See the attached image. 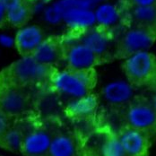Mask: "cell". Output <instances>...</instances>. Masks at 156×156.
I'll list each match as a JSON object with an SVG mask.
<instances>
[{"label": "cell", "instance_id": "6da1fadb", "mask_svg": "<svg viewBox=\"0 0 156 156\" xmlns=\"http://www.w3.org/2000/svg\"><path fill=\"white\" fill-rule=\"evenodd\" d=\"M58 68L39 62L32 56H24L8 66L0 77L31 90L49 89Z\"/></svg>", "mask_w": 156, "mask_h": 156}, {"label": "cell", "instance_id": "7a4b0ae2", "mask_svg": "<svg viewBox=\"0 0 156 156\" xmlns=\"http://www.w3.org/2000/svg\"><path fill=\"white\" fill-rule=\"evenodd\" d=\"M97 83L98 75L95 68L78 69L65 66L57 70L49 90L70 101L93 94Z\"/></svg>", "mask_w": 156, "mask_h": 156}, {"label": "cell", "instance_id": "3957f363", "mask_svg": "<svg viewBox=\"0 0 156 156\" xmlns=\"http://www.w3.org/2000/svg\"><path fill=\"white\" fill-rule=\"evenodd\" d=\"M126 81L135 88L150 91L156 89V56L143 51L124 59L121 65Z\"/></svg>", "mask_w": 156, "mask_h": 156}, {"label": "cell", "instance_id": "277c9868", "mask_svg": "<svg viewBox=\"0 0 156 156\" xmlns=\"http://www.w3.org/2000/svg\"><path fill=\"white\" fill-rule=\"evenodd\" d=\"M32 90L0 77V109L12 119L28 118L34 110Z\"/></svg>", "mask_w": 156, "mask_h": 156}, {"label": "cell", "instance_id": "5b68a950", "mask_svg": "<svg viewBox=\"0 0 156 156\" xmlns=\"http://www.w3.org/2000/svg\"><path fill=\"white\" fill-rule=\"evenodd\" d=\"M116 35L113 29L95 23L82 31H69L63 38L66 41H76L83 43L108 62H111L115 60Z\"/></svg>", "mask_w": 156, "mask_h": 156}, {"label": "cell", "instance_id": "8992f818", "mask_svg": "<svg viewBox=\"0 0 156 156\" xmlns=\"http://www.w3.org/2000/svg\"><path fill=\"white\" fill-rule=\"evenodd\" d=\"M122 112L123 124L140 130L153 138L156 136V111L144 94H135Z\"/></svg>", "mask_w": 156, "mask_h": 156}, {"label": "cell", "instance_id": "52a82bcc", "mask_svg": "<svg viewBox=\"0 0 156 156\" xmlns=\"http://www.w3.org/2000/svg\"><path fill=\"white\" fill-rule=\"evenodd\" d=\"M156 41V34L144 29L125 26L116 35L114 59L126 58L143 51H148Z\"/></svg>", "mask_w": 156, "mask_h": 156}, {"label": "cell", "instance_id": "ba28073f", "mask_svg": "<svg viewBox=\"0 0 156 156\" xmlns=\"http://www.w3.org/2000/svg\"><path fill=\"white\" fill-rule=\"evenodd\" d=\"M109 63L104 58L76 41L64 40V64L66 66L87 69Z\"/></svg>", "mask_w": 156, "mask_h": 156}, {"label": "cell", "instance_id": "9c48e42d", "mask_svg": "<svg viewBox=\"0 0 156 156\" xmlns=\"http://www.w3.org/2000/svg\"><path fill=\"white\" fill-rule=\"evenodd\" d=\"M57 128L33 123L25 135L21 152L24 156H45Z\"/></svg>", "mask_w": 156, "mask_h": 156}, {"label": "cell", "instance_id": "30bf717a", "mask_svg": "<svg viewBox=\"0 0 156 156\" xmlns=\"http://www.w3.org/2000/svg\"><path fill=\"white\" fill-rule=\"evenodd\" d=\"M116 134L130 156H150L153 137L149 135L125 125H121Z\"/></svg>", "mask_w": 156, "mask_h": 156}, {"label": "cell", "instance_id": "8fae6325", "mask_svg": "<svg viewBox=\"0 0 156 156\" xmlns=\"http://www.w3.org/2000/svg\"><path fill=\"white\" fill-rule=\"evenodd\" d=\"M124 9V26L138 27L156 34V5L140 6L126 4Z\"/></svg>", "mask_w": 156, "mask_h": 156}, {"label": "cell", "instance_id": "7c38bea8", "mask_svg": "<svg viewBox=\"0 0 156 156\" xmlns=\"http://www.w3.org/2000/svg\"><path fill=\"white\" fill-rule=\"evenodd\" d=\"M31 56L39 62L56 67L59 66V65L64 63L63 36L47 37Z\"/></svg>", "mask_w": 156, "mask_h": 156}, {"label": "cell", "instance_id": "4fadbf2b", "mask_svg": "<svg viewBox=\"0 0 156 156\" xmlns=\"http://www.w3.org/2000/svg\"><path fill=\"white\" fill-rule=\"evenodd\" d=\"M47 38L44 31L36 25L20 27L14 38V45L22 57L31 56Z\"/></svg>", "mask_w": 156, "mask_h": 156}, {"label": "cell", "instance_id": "5bb4252c", "mask_svg": "<svg viewBox=\"0 0 156 156\" xmlns=\"http://www.w3.org/2000/svg\"><path fill=\"white\" fill-rule=\"evenodd\" d=\"M135 90L127 81H116L103 87L101 96L109 107L121 110L135 96Z\"/></svg>", "mask_w": 156, "mask_h": 156}, {"label": "cell", "instance_id": "9a60e30c", "mask_svg": "<svg viewBox=\"0 0 156 156\" xmlns=\"http://www.w3.org/2000/svg\"><path fill=\"white\" fill-rule=\"evenodd\" d=\"M45 156H82L81 146L74 134L57 128Z\"/></svg>", "mask_w": 156, "mask_h": 156}, {"label": "cell", "instance_id": "2e32d148", "mask_svg": "<svg viewBox=\"0 0 156 156\" xmlns=\"http://www.w3.org/2000/svg\"><path fill=\"white\" fill-rule=\"evenodd\" d=\"M29 118L30 117L25 118L18 124L13 123V125L0 139L1 147L12 152H21L25 135L34 123V121L28 120Z\"/></svg>", "mask_w": 156, "mask_h": 156}, {"label": "cell", "instance_id": "e0dca14e", "mask_svg": "<svg viewBox=\"0 0 156 156\" xmlns=\"http://www.w3.org/2000/svg\"><path fill=\"white\" fill-rule=\"evenodd\" d=\"M101 0H59L45 12V17L49 23H56L62 20L63 13L72 8L93 9L96 7Z\"/></svg>", "mask_w": 156, "mask_h": 156}, {"label": "cell", "instance_id": "ac0fdd59", "mask_svg": "<svg viewBox=\"0 0 156 156\" xmlns=\"http://www.w3.org/2000/svg\"><path fill=\"white\" fill-rule=\"evenodd\" d=\"M99 104V98L96 94H88L84 97L68 101L65 112L68 118L83 119L91 116L97 109Z\"/></svg>", "mask_w": 156, "mask_h": 156}, {"label": "cell", "instance_id": "d6986e66", "mask_svg": "<svg viewBox=\"0 0 156 156\" xmlns=\"http://www.w3.org/2000/svg\"><path fill=\"white\" fill-rule=\"evenodd\" d=\"M62 20L70 27V31H82L96 23L93 9L72 8L63 13Z\"/></svg>", "mask_w": 156, "mask_h": 156}, {"label": "cell", "instance_id": "ffe728a7", "mask_svg": "<svg viewBox=\"0 0 156 156\" xmlns=\"http://www.w3.org/2000/svg\"><path fill=\"white\" fill-rule=\"evenodd\" d=\"M94 16L97 24L113 29V26L122 18V12L112 4H101L96 6Z\"/></svg>", "mask_w": 156, "mask_h": 156}, {"label": "cell", "instance_id": "44dd1931", "mask_svg": "<svg viewBox=\"0 0 156 156\" xmlns=\"http://www.w3.org/2000/svg\"><path fill=\"white\" fill-rule=\"evenodd\" d=\"M31 16V7H29L24 2H23L15 7L6 10L5 19L6 23H8L12 26L20 28L24 26L28 23Z\"/></svg>", "mask_w": 156, "mask_h": 156}, {"label": "cell", "instance_id": "7402d4cb", "mask_svg": "<svg viewBox=\"0 0 156 156\" xmlns=\"http://www.w3.org/2000/svg\"><path fill=\"white\" fill-rule=\"evenodd\" d=\"M101 156H130L122 146L115 131L108 130L104 136Z\"/></svg>", "mask_w": 156, "mask_h": 156}, {"label": "cell", "instance_id": "603a6c76", "mask_svg": "<svg viewBox=\"0 0 156 156\" xmlns=\"http://www.w3.org/2000/svg\"><path fill=\"white\" fill-rule=\"evenodd\" d=\"M12 119H13L11 117L0 109V139L10 128V126L13 125Z\"/></svg>", "mask_w": 156, "mask_h": 156}, {"label": "cell", "instance_id": "cb8c5ba5", "mask_svg": "<svg viewBox=\"0 0 156 156\" xmlns=\"http://www.w3.org/2000/svg\"><path fill=\"white\" fill-rule=\"evenodd\" d=\"M126 4L131 5H140V6L156 5V0H126Z\"/></svg>", "mask_w": 156, "mask_h": 156}, {"label": "cell", "instance_id": "d4e9b609", "mask_svg": "<svg viewBox=\"0 0 156 156\" xmlns=\"http://www.w3.org/2000/svg\"><path fill=\"white\" fill-rule=\"evenodd\" d=\"M144 94H145V96L149 100L150 103L152 104L153 108L155 109L156 111V89L150 90V91H144Z\"/></svg>", "mask_w": 156, "mask_h": 156}, {"label": "cell", "instance_id": "484cf974", "mask_svg": "<svg viewBox=\"0 0 156 156\" xmlns=\"http://www.w3.org/2000/svg\"><path fill=\"white\" fill-rule=\"evenodd\" d=\"M0 2L4 5L5 10H8V9L12 8V7H15L16 5H20L23 1V0H0Z\"/></svg>", "mask_w": 156, "mask_h": 156}, {"label": "cell", "instance_id": "4316f807", "mask_svg": "<svg viewBox=\"0 0 156 156\" xmlns=\"http://www.w3.org/2000/svg\"><path fill=\"white\" fill-rule=\"evenodd\" d=\"M0 44L5 47H9L11 45H14V39L6 35H2L0 36Z\"/></svg>", "mask_w": 156, "mask_h": 156}, {"label": "cell", "instance_id": "83f0119b", "mask_svg": "<svg viewBox=\"0 0 156 156\" xmlns=\"http://www.w3.org/2000/svg\"><path fill=\"white\" fill-rule=\"evenodd\" d=\"M5 15H6V10L4 7V5H2V3L0 2V27L3 26L6 23Z\"/></svg>", "mask_w": 156, "mask_h": 156}]
</instances>
